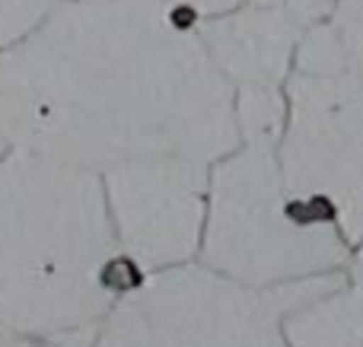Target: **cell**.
Wrapping results in <instances>:
<instances>
[{"label": "cell", "instance_id": "obj_1", "mask_svg": "<svg viewBox=\"0 0 363 347\" xmlns=\"http://www.w3.org/2000/svg\"><path fill=\"white\" fill-rule=\"evenodd\" d=\"M0 137L99 178L140 163L213 166L239 144L236 89L185 0H61L0 51Z\"/></svg>", "mask_w": 363, "mask_h": 347}, {"label": "cell", "instance_id": "obj_2", "mask_svg": "<svg viewBox=\"0 0 363 347\" xmlns=\"http://www.w3.org/2000/svg\"><path fill=\"white\" fill-rule=\"evenodd\" d=\"M134 280L102 178L6 147L0 157V338L86 347Z\"/></svg>", "mask_w": 363, "mask_h": 347}, {"label": "cell", "instance_id": "obj_3", "mask_svg": "<svg viewBox=\"0 0 363 347\" xmlns=\"http://www.w3.org/2000/svg\"><path fill=\"white\" fill-rule=\"evenodd\" d=\"M239 144L207 178L198 261L252 290L345 271L354 249L338 229L306 223L290 204L277 159L281 89H236Z\"/></svg>", "mask_w": 363, "mask_h": 347}, {"label": "cell", "instance_id": "obj_4", "mask_svg": "<svg viewBox=\"0 0 363 347\" xmlns=\"http://www.w3.org/2000/svg\"><path fill=\"white\" fill-rule=\"evenodd\" d=\"M277 159L306 223L363 239V70L335 55L319 23L303 32L287 80Z\"/></svg>", "mask_w": 363, "mask_h": 347}, {"label": "cell", "instance_id": "obj_5", "mask_svg": "<svg viewBox=\"0 0 363 347\" xmlns=\"http://www.w3.org/2000/svg\"><path fill=\"white\" fill-rule=\"evenodd\" d=\"M277 287L252 290L188 261L138 278L86 347H287Z\"/></svg>", "mask_w": 363, "mask_h": 347}, {"label": "cell", "instance_id": "obj_6", "mask_svg": "<svg viewBox=\"0 0 363 347\" xmlns=\"http://www.w3.org/2000/svg\"><path fill=\"white\" fill-rule=\"evenodd\" d=\"M211 169L140 163L102 176L115 236L134 278L198 261Z\"/></svg>", "mask_w": 363, "mask_h": 347}, {"label": "cell", "instance_id": "obj_7", "mask_svg": "<svg viewBox=\"0 0 363 347\" xmlns=\"http://www.w3.org/2000/svg\"><path fill=\"white\" fill-rule=\"evenodd\" d=\"M309 25L290 0L284 6L239 0L223 13L201 16V38L233 89H281Z\"/></svg>", "mask_w": 363, "mask_h": 347}, {"label": "cell", "instance_id": "obj_8", "mask_svg": "<svg viewBox=\"0 0 363 347\" xmlns=\"http://www.w3.org/2000/svg\"><path fill=\"white\" fill-rule=\"evenodd\" d=\"M287 347H363V287L345 271L322 274L281 316Z\"/></svg>", "mask_w": 363, "mask_h": 347}, {"label": "cell", "instance_id": "obj_9", "mask_svg": "<svg viewBox=\"0 0 363 347\" xmlns=\"http://www.w3.org/2000/svg\"><path fill=\"white\" fill-rule=\"evenodd\" d=\"M319 29L341 61L363 70V0H335Z\"/></svg>", "mask_w": 363, "mask_h": 347}, {"label": "cell", "instance_id": "obj_10", "mask_svg": "<svg viewBox=\"0 0 363 347\" xmlns=\"http://www.w3.org/2000/svg\"><path fill=\"white\" fill-rule=\"evenodd\" d=\"M57 6L61 0H0V51L26 42Z\"/></svg>", "mask_w": 363, "mask_h": 347}, {"label": "cell", "instance_id": "obj_11", "mask_svg": "<svg viewBox=\"0 0 363 347\" xmlns=\"http://www.w3.org/2000/svg\"><path fill=\"white\" fill-rule=\"evenodd\" d=\"M185 4H191L201 16H211V13H223L230 6H236L239 0H185Z\"/></svg>", "mask_w": 363, "mask_h": 347}, {"label": "cell", "instance_id": "obj_12", "mask_svg": "<svg viewBox=\"0 0 363 347\" xmlns=\"http://www.w3.org/2000/svg\"><path fill=\"white\" fill-rule=\"evenodd\" d=\"M347 274L363 287V239L354 246V255H351V261H347Z\"/></svg>", "mask_w": 363, "mask_h": 347}, {"label": "cell", "instance_id": "obj_13", "mask_svg": "<svg viewBox=\"0 0 363 347\" xmlns=\"http://www.w3.org/2000/svg\"><path fill=\"white\" fill-rule=\"evenodd\" d=\"M0 347H55V344L32 341V338H0Z\"/></svg>", "mask_w": 363, "mask_h": 347}, {"label": "cell", "instance_id": "obj_14", "mask_svg": "<svg viewBox=\"0 0 363 347\" xmlns=\"http://www.w3.org/2000/svg\"><path fill=\"white\" fill-rule=\"evenodd\" d=\"M245 4H255V6H284L287 0H245Z\"/></svg>", "mask_w": 363, "mask_h": 347}, {"label": "cell", "instance_id": "obj_15", "mask_svg": "<svg viewBox=\"0 0 363 347\" xmlns=\"http://www.w3.org/2000/svg\"><path fill=\"white\" fill-rule=\"evenodd\" d=\"M4 153H6V144H4V137H0V157H4Z\"/></svg>", "mask_w": 363, "mask_h": 347}]
</instances>
